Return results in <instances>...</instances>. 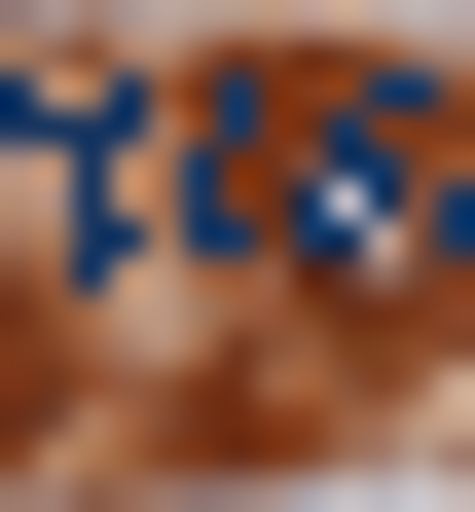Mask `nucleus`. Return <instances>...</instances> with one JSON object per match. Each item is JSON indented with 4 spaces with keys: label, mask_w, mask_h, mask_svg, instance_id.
<instances>
[{
    "label": "nucleus",
    "mask_w": 475,
    "mask_h": 512,
    "mask_svg": "<svg viewBox=\"0 0 475 512\" xmlns=\"http://www.w3.org/2000/svg\"><path fill=\"white\" fill-rule=\"evenodd\" d=\"M220 220L366 293V256H439V220H475V110H366V74H329V110H256V147H220Z\"/></svg>",
    "instance_id": "1"
}]
</instances>
